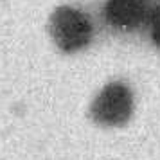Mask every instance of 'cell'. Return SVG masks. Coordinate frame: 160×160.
Here are the masks:
<instances>
[{
  "label": "cell",
  "instance_id": "1",
  "mask_svg": "<svg viewBox=\"0 0 160 160\" xmlns=\"http://www.w3.org/2000/svg\"><path fill=\"white\" fill-rule=\"evenodd\" d=\"M49 31L52 40L61 51L74 52L90 42L94 29L90 18L85 13H81L79 9L63 6L51 15Z\"/></svg>",
  "mask_w": 160,
  "mask_h": 160
},
{
  "label": "cell",
  "instance_id": "2",
  "mask_svg": "<svg viewBox=\"0 0 160 160\" xmlns=\"http://www.w3.org/2000/svg\"><path fill=\"white\" fill-rule=\"evenodd\" d=\"M151 0H106V22L119 31H135L151 18Z\"/></svg>",
  "mask_w": 160,
  "mask_h": 160
},
{
  "label": "cell",
  "instance_id": "3",
  "mask_svg": "<svg viewBox=\"0 0 160 160\" xmlns=\"http://www.w3.org/2000/svg\"><path fill=\"white\" fill-rule=\"evenodd\" d=\"M131 94L121 83H112L102 90L94 102L95 119L101 122L117 124L130 115Z\"/></svg>",
  "mask_w": 160,
  "mask_h": 160
},
{
  "label": "cell",
  "instance_id": "4",
  "mask_svg": "<svg viewBox=\"0 0 160 160\" xmlns=\"http://www.w3.org/2000/svg\"><path fill=\"white\" fill-rule=\"evenodd\" d=\"M149 25H151V38H153V43L160 47V4L153 8L151 18H149Z\"/></svg>",
  "mask_w": 160,
  "mask_h": 160
}]
</instances>
